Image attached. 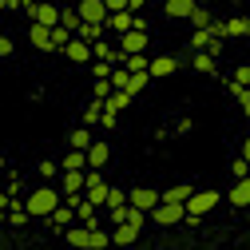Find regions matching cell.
Here are the masks:
<instances>
[{"mask_svg": "<svg viewBox=\"0 0 250 250\" xmlns=\"http://www.w3.org/2000/svg\"><path fill=\"white\" fill-rule=\"evenodd\" d=\"M191 8H195V0H163V12H167L171 20H187Z\"/></svg>", "mask_w": 250, "mask_h": 250, "instance_id": "7402d4cb", "label": "cell"}, {"mask_svg": "<svg viewBox=\"0 0 250 250\" xmlns=\"http://www.w3.org/2000/svg\"><path fill=\"white\" fill-rule=\"evenodd\" d=\"M107 210L111 207H127V191H123V187H107V203H104Z\"/></svg>", "mask_w": 250, "mask_h": 250, "instance_id": "1f68e13d", "label": "cell"}, {"mask_svg": "<svg viewBox=\"0 0 250 250\" xmlns=\"http://www.w3.org/2000/svg\"><path fill=\"white\" fill-rule=\"evenodd\" d=\"M28 16H32V24H44V28H56L60 24V8L56 4H32Z\"/></svg>", "mask_w": 250, "mask_h": 250, "instance_id": "5bb4252c", "label": "cell"}, {"mask_svg": "<svg viewBox=\"0 0 250 250\" xmlns=\"http://www.w3.org/2000/svg\"><path fill=\"white\" fill-rule=\"evenodd\" d=\"M230 203L234 207H250V179H234L230 183Z\"/></svg>", "mask_w": 250, "mask_h": 250, "instance_id": "cb8c5ba5", "label": "cell"}, {"mask_svg": "<svg viewBox=\"0 0 250 250\" xmlns=\"http://www.w3.org/2000/svg\"><path fill=\"white\" fill-rule=\"evenodd\" d=\"M115 123H119V115H115V111H104V115H100V127H104V131H111Z\"/></svg>", "mask_w": 250, "mask_h": 250, "instance_id": "b9f144b4", "label": "cell"}, {"mask_svg": "<svg viewBox=\"0 0 250 250\" xmlns=\"http://www.w3.org/2000/svg\"><path fill=\"white\" fill-rule=\"evenodd\" d=\"M68 40H72V32H68L64 24H56V28H52V52H64Z\"/></svg>", "mask_w": 250, "mask_h": 250, "instance_id": "f546056e", "label": "cell"}, {"mask_svg": "<svg viewBox=\"0 0 250 250\" xmlns=\"http://www.w3.org/2000/svg\"><path fill=\"white\" fill-rule=\"evenodd\" d=\"M83 191V171H60V195L72 199Z\"/></svg>", "mask_w": 250, "mask_h": 250, "instance_id": "7c38bea8", "label": "cell"}, {"mask_svg": "<svg viewBox=\"0 0 250 250\" xmlns=\"http://www.w3.org/2000/svg\"><path fill=\"white\" fill-rule=\"evenodd\" d=\"M0 56H12V40L8 36H0Z\"/></svg>", "mask_w": 250, "mask_h": 250, "instance_id": "ee69618b", "label": "cell"}, {"mask_svg": "<svg viewBox=\"0 0 250 250\" xmlns=\"http://www.w3.org/2000/svg\"><path fill=\"white\" fill-rule=\"evenodd\" d=\"M4 195H8V199H20V195H24V183H20L16 175H8V191H4Z\"/></svg>", "mask_w": 250, "mask_h": 250, "instance_id": "f35d334b", "label": "cell"}, {"mask_svg": "<svg viewBox=\"0 0 250 250\" xmlns=\"http://www.w3.org/2000/svg\"><path fill=\"white\" fill-rule=\"evenodd\" d=\"M187 20H191V24H195V28H210V24H214V16H210V12H207V8H199V4H195V8H191V16H187Z\"/></svg>", "mask_w": 250, "mask_h": 250, "instance_id": "4dcf8cb0", "label": "cell"}, {"mask_svg": "<svg viewBox=\"0 0 250 250\" xmlns=\"http://www.w3.org/2000/svg\"><path fill=\"white\" fill-rule=\"evenodd\" d=\"M107 96H111V83H107V80H96V83H91V100H100V104H104Z\"/></svg>", "mask_w": 250, "mask_h": 250, "instance_id": "8d00e7d4", "label": "cell"}, {"mask_svg": "<svg viewBox=\"0 0 250 250\" xmlns=\"http://www.w3.org/2000/svg\"><path fill=\"white\" fill-rule=\"evenodd\" d=\"M60 24H64L68 32L76 36V28H80V12H76V8H60Z\"/></svg>", "mask_w": 250, "mask_h": 250, "instance_id": "d6a6232c", "label": "cell"}, {"mask_svg": "<svg viewBox=\"0 0 250 250\" xmlns=\"http://www.w3.org/2000/svg\"><path fill=\"white\" fill-rule=\"evenodd\" d=\"M234 83H242V87H250V64H242V68H234V76H230Z\"/></svg>", "mask_w": 250, "mask_h": 250, "instance_id": "60d3db41", "label": "cell"}, {"mask_svg": "<svg viewBox=\"0 0 250 250\" xmlns=\"http://www.w3.org/2000/svg\"><path fill=\"white\" fill-rule=\"evenodd\" d=\"M151 83V76L147 72H131V80H127V91H131V96H139V91Z\"/></svg>", "mask_w": 250, "mask_h": 250, "instance_id": "e575fe53", "label": "cell"}, {"mask_svg": "<svg viewBox=\"0 0 250 250\" xmlns=\"http://www.w3.org/2000/svg\"><path fill=\"white\" fill-rule=\"evenodd\" d=\"M104 4H107V12H123V8H127V0H104Z\"/></svg>", "mask_w": 250, "mask_h": 250, "instance_id": "7bdbcfd3", "label": "cell"}, {"mask_svg": "<svg viewBox=\"0 0 250 250\" xmlns=\"http://www.w3.org/2000/svg\"><path fill=\"white\" fill-rule=\"evenodd\" d=\"M127 203L147 214L151 207H159V191H155V187H131V191H127Z\"/></svg>", "mask_w": 250, "mask_h": 250, "instance_id": "8992f818", "label": "cell"}, {"mask_svg": "<svg viewBox=\"0 0 250 250\" xmlns=\"http://www.w3.org/2000/svg\"><path fill=\"white\" fill-rule=\"evenodd\" d=\"M127 80H131V72H127V68H111V76H107V83H111V87H119V91H127Z\"/></svg>", "mask_w": 250, "mask_h": 250, "instance_id": "836d02e7", "label": "cell"}, {"mask_svg": "<svg viewBox=\"0 0 250 250\" xmlns=\"http://www.w3.org/2000/svg\"><path fill=\"white\" fill-rule=\"evenodd\" d=\"M28 40H32V48H36V52H52V28L32 24V28H28Z\"/></svg>", "mask_w": 250, "mask_h": 250, "instance_id": "d6986e66", "label": "cell"}, {"mask_svg": "<svg viewBox=\"0 0 250 250\" xmlns=\"http://www.w3.org/2000/svg\"><path fill=\"white\" fill-rule=\"evenodd\" d=\"M83 155H87V171H104L107 159H111V147H107L104 139H91V147H87Z\"/></svg>", "mask_w": 250, "mask_h": 250, "instance_id": "52a82bcc", "label": "cell"}, {"mask_svg": "<svg viewBox=\"0 0 250 250\" xmlns=\"http://www.w3.org/2000/svg\"><path fill=\"white\" fill-rule=\"evenodd\" d=\"M210 32L218 40H230V36H250V16H234V20H214Z\"/></svg>", "mask_w": 250, "mask_h": 250, "instance_id": "5b68a950", "label": "cell"}, {"mask_svg": "<svg viewBox=\"0 0 250 250\" xmlns=\"http://www.w3.org/2000/svg\"><path fill=\"white\" fill-rule=\"evenodd\" d=\"M60 171H87V155H83V151H72V147H68V155L60 159Z\"/></svg>", "mask_w": 250, "mask_h": 250, "instance_id": "484cf974", "label": "cell"}, {"mask_svg": "<svg viewBox=\"0 0 250 250\" xmlns=\"http://www.w3.org/2000/svg\"><path fill=\"white\" fill-rule=\"evenodd\" d=\"M56 175H60V163L44 159V163H40V179H56Z\"/></svg>", "mask_w": 250, "mask_h": 250, "instance_id": "ab89813d", "label": "cell"}, {"mask_svg": "<svg viewBox=\"0 0 250 250\" xmlns=\"http://www.w3.org/2000/svg\"><path fill=\"white\" fill-rule=\"evenodd\" d=\"M91 76H96V80H107V76H111V64H107V60H91Z\"/></svg>", "mask_w": 250, "mask_h": 250, "instance_id": "74e56055", "label": "cell"}, {"mask_svg": "<svg viewBox=\"0 0 250 250\" xmlns=\"http://www.w3.org/2000/svg\"><path fill=\"white\" fill-rule=\"evenodd\" d=\"M28 218H32V214H28L24 199H8V210H4V223H8V227H24Z\"/></svg>", "mask_w": 250, "mask_h": 250, "instance_id": "2e32d148", "label": "cell"}, {"mask_svg": "<svg viewBox=\"0 0 250 250\" xmlns=\"http://www.w3.org/2000/svg\"><path fill=\"white\" fill-rule=\"evenodd\" d=\"M48 223H52L56 230H68V227L76 223V207H72V203H64V199H60V207H56V210L48 214Z\"/></svg>", "mask_w": 250, "mask_h": 250, "instance_id": "8fae6325", "label": "cell"}, {"mask_svg": "<svg viewBox=\"0 0 250 250\" xmlns=\"http://www.w3.org/2000/svg\"><path fill=\"white\" fill-rule=\"evenodd\" d=\"M119 52H123V56L147 52V32H123V36H119Z\"/></svg>", "mask_w": 250, "mask_h": 250, "instance_id": "e0dca14e", "label": "cell"}, {"mask_svg": "<svg viewBox=\"0 0 250 250\" xmlns=\"http://www.w3.org/2000/svg\"><path fill=\"white\" fill-rule=\"evenodd\" d=\"M104 32H107V28H104V24H96V20H80V28H76V36H80V40H87V44L104 40Z\"/></svg>", "mask_w": 250, "mask_h": 250, "instance_id": "ffe728a7", "label": "cell"}, {"mask_svg": "<svg viewBox=\"0 0 250 250\" xmlns=\"http://www.w3.org/2000/svg\"><path fill=\"white\" fill-rule=\"evenodd\" d=\"M191 191H195L191 183H175V187H167L159 199H163V203H187V199H191Z\"/></svg>", "mask_w": 250, "mask_h": 250, "instance_id": "d4e9b609", "label": "cell"}, {"mask_svg": "<svg viewBox=\"0 0 250 250\" xmlns=\"http://www.w3.org/2000/svg\"><path fill=\"white\" fill-rule=\"evenodd\" d=\"M60 199H64V195H60V187L40 183L36 191H28V195H24V207H28V214H32V218H48V214L60 207Z\"/></svg>", "mask_w": 250, "mask_h": 250, "instance_id": "6da1fadb", "label": "cell"}, {"mask_svg": "<svg viewBox=\"0 0 250 250\" xmlns=\"http://www.w3.org/2000/svg\"><path fill=\"white\" fill-rule=\"evenodd\" d=\"M64 56L72 60V64H91V44L80 40V36H72V40L64 44Z\"/></svg>", "mask_w": 250, "mask_h": 250, "instance_id": "30bf717a", "label": "cell"}, {"mask_svg": "<svg viewBox=\"0 0 250 250\" xmlns=\"http://www.w3.org/2000/svg\"><path fill=\"white\" fill-rule=\"evenodd\" d=\"M143 4H147V0H127V12H139Z\"/></svg>", "mask_w": 250, "mask_h": 250, "instance_id": "f6af8a7d", "label": "cell"}, {"mask_svg": "<svg viewBox=\"0 0 250 250\" xmlns=\"http://www.w3.org/2000/svg\"><path fill=\"white\" fill-rule=\"evenodd\" d=\"M230 175H234V179H246V175H250V163L242 159V155H234V159H230Z\"/></svg>", "mask_w": 250, "mask_h": 250, "instance_id": "d590c367", "label": "cell"}, {"mask_svg": "<svg viewBox=\"0 0 250 250\" xmlns=\"http://www.w3.org/2000/svg\"><path fill=\"white\" fill-rule=\"evenodd\" d=\"M147 218H151V223H159V227H175V223H183V218H187V207H183V203H163V199H159V207H151Z\"/></svg>", "mask_w": 250, "mask_h": 250, "instance_id": "277c9868", "label": "cell"}, {"mask_svg": "<svg viewBox=\"0 0 250 250\" xmlns=\"http://www.w3.org/2000/svg\"><path fill=\"white\" fill-rule=\"evenodd\" d=\"M100 115H104V104H100V100H91V104L83 107V115H80V119H83V127H96Z\"/></svg>", "mask_w": 250, "mask_h": 250, "instance_id": "4316f807", "label": "cell"}, {"mask_svg": "<svg viewBox=\"0 0 250 250\" xmlns=\"http://www.w3.org/2000/svg\"><path fill=\"white\" fill-rule=\"evenodd\" d=\"M80 20H96V24H104L107 20V4H104V0H80Z\"/></svg>", "mask_w": 250, "mask_h": 250, "instance_id": "4fadbf2b", "label": "cell"}, {"mask_svg": "<svg viewBox=\"0 0 250 250\" xmlns=\"http://www.w3.org/2000/svg\"><path fill=\"white\" fill-rule=\"evenodd\" d=\"M135 238H139V227H135V223H119V227L111 230V242H115V246H131Z\"/></svg>", "mask_w": 250, "mask_h": 250, "instance_id": "44dd1931", "label": "cell"}, {"mask_svg": "<svg viewBox=\"0 0 250 250\" xmlns=\"http://www.w3.org/2000/svg\"><path fill=\"white\" fill-rule=\"evenodd\" d=\"M242 159L250 163V135H246V143H242Z\"/></svg>", "mask_w": 250, "mask_h": 250, "instance_id": "bcb514c9", "label": "cell"}, {"mask_svg": "<svg viewBox=\"0 0 250 250\" xmlns=\"http://www.w3.org/2000/svg\"><path fill=\"white\" fill-rule=\"evenodd\" d=\"M64 238H68V246H76V250H91V230L80 227V223H72V227L64 230Z\"/></svg>", "mask_w": 250, "mask_h": 250, "instance_id": "9a60e30c", "label": "cell"}, {"mask_svg": "<svg viewBox=\"0 0 250 250\" xmlns=\"http://www.w3.org/2000/svg\"><path fill=\"white\" fill-rule=\"evenodd\" d=\"M179 72V60L175 56H155L151 64H147V76L151 80H163V76H175Z\"/></svg>", "mask_w": 250, "mask_h": 250, "instance_id": "9c48e42d", "label": "cell"}, {"mask_svg": "<svg viewBox=\"0 0 250 250\" xmlns=\"http://www.w3.org/2000/svg\"><path fill=\"white\" fill-rule=\"evenodd\" d=\"M218 199H223V195L210 191V187H207V191H191V199L183 203V207H187V218H203L207 210H214V207H218Z\"/></svg>", "mask_w": 250, "mask_h": 250, "instance_id": "3957f363", "label": "cell"}, {"mask_svg": "<svg viewBox=\"0 0 250 250\" xmlns=\"http://www.w3.org/2000/svg\"><path fill=\"white\" fill-rule=\"evenodd\" d=\"M147 64H151L147 52H131L127 60H123V68H127V72H147Z\"/></svg>", "mask_w": 250, "mask_h": 250, "instance_id": "83f0119b", "label": "cell"}, {"mask_svg": "<svg viewBox=\"0 0 250 250\" xmlns=\"http://www.w3.org/2000/svg\"><path fill=\"white\" fill-rule=\"evenodd\" d=\"M68 143H72V151H87V147H91V131H87V127H76Z\"/></svg>", "mask_w": 250, "mask_h": 250, "instance_id": "f1b7e54d", "label": "cell"}, {"mask_svg": "<svg viewBox=\"0 0 250 250\" xmlns=\"http://www.w3.org/2000/svg\"><path fill=\"white\" fill-rule=\"evenodd\" d=\"M107 187H111V183L104 179V171H83V191H80V195H83L91 207L104 210V203H107Z\"/></svg>", "mask_w": 250, "mask_h": 250, "instance_id": "7a4b0ae2", "label": "cell"}, {"mask_svg": "<svg viewBox=\"0 0 250 250\" xmlns=\"http://www.w3.org/2000/svg\"><path fill=\"white\" fill-rule=\"evenodd\" d=\"M191 68H195L199 76H214V68H218V60H214L210 52H195V56H191Z\"/></svg>", "mask_w": 250, "mask_h": 250, "instance_id": "603a6c76", "label": "cell"}, {"mask_svg": "<svg viewBox=\"0 0 250 250\" xmlns=\"http://www.w3.org/2000/svg\"><path fill=\"white\" fill-rule=\"evenodd\" d=\"M0 223H4V207H0Z\"/></svg>", "mask_w": 250, "mask_h": 250, "instance_id": "7dc6e473", "label": "cell"}, {"mask_svg": "<svg viewBox=\"0 0 250 250\" xmlns=\"http://www.w3.org/2000/svg\"><path fill=\"white\" fill-rule=\"evenodd\" d=\"M104 28H107V32H115V36L131 32V28H135V12H127V8H123V12H107Z\"/></svg>", "mask_w": 250, "mask_h": 250, "instance_id": "ba28073f", "label": "cell"}, {"mask_svg": "<svg viewBox=\"0 0 250 250\" xmlns=\"http://www.w3.org/2000/svg\"><path fill=\"white\" fill-rule=\"evenodd\" d=\"M155 4H163V0H155Z\"/></svg>", "mask_w": 250, "mask_h": 250, "instance_id": "c3c4849f", "label": "cell"}, {"mask_svg": "<svg viewBox=\"0 0 250 250\" xmlns=\"http://www.w3.org/2000/svg\"><path fill=\"white\" fill-rule=\"evenodd\" d=\"M131 100H135L131 91H119V87H111V96L104 100V111H115V115H119V111H127V107H131Z\"/></svg>", "mask_w": 250, "mask_h": 250, "instance_id": "ac0fdd59", "label": "cell"}]
</instances>
